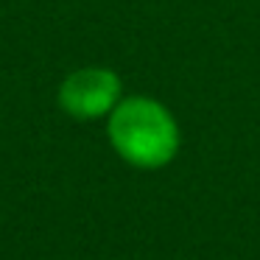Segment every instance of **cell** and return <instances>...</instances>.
Instances as JSON below:
<instances>
[{"label":"cell","instance_id":"obj_1","mask_svg":"<svg viewBox=\"0 0 260 260\" xmlns=\"http://www.w3.org/2000/svg\"><path fill=\"white\" fill-rule=\"evenodd\" d=\"M109 137L115 151L137 168H159L171 162L179 146L171 112L151 98H129L115 107Z\"/></svg>","mask_w":260,"mask_h":260},{"label":"cell","instance_id":"obj_2","mask_svg":"<svg viewBox=\"0 0 260 260\" xmlns=\"http://www.w3.org/2000/svg\"><path fill=\"white\" fill-rule=\"evenodd\" d=\"M120 81L112 70L90 68L68 76V81L59 90V101L76 118H98L109 112L112 104L118 101Z\"/></svg>","mask_w":260,"mask_h":260}]
</instances>
